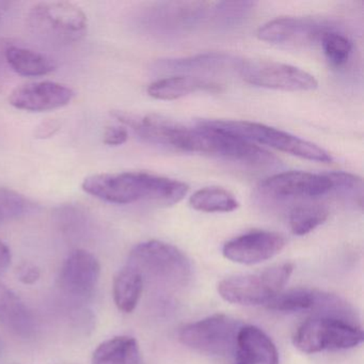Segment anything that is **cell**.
<instances>
[{
	"mask_svg": "<svg viewBox=\"0 0 364 364\" xmlns=\"http://www.w3.org/2000/svg\"><path fill=\"white\" fill-rule=\"evenodd\" d=\"M60 122L56 119H48L41 124L38 125L35 132V138L37 139H48L53 137L60 129Z\"/></svg>",
	"mask_w": 364,
	"mask_h": 364,
	"instance_id": "83f0119b",
	"label": "cell"
},
{
	"mask_svg": "<svg viewBox=\"0 0 364 364\" xmlns=\"http://www.w3.org/2000/svg\"><path fill=\"white\" fill-rule=\"evenodd\" d=\"M4 56L16 73L27 77L48 75L56 69L52 58L29 48L8 46Z\"/></svg>",
	"mask_w": 364,
	"mask_h": 364,
	"instance_id": "ac0fdd59",
	"label": "cell"
},
{
	"mask_svg": "<svg viewBox=\"0 0 364 364\" xmlns=\"http://www.w3.org/2000/svg\"><path fill=\"white\" fill-rule=\"evenodd\" d=\"M235 355L237 364H279L276 345L255 326H242L238 333Z\"/></svg>",
	"mask_w": 364,
	"mask_h": 364,
	"instance_id": "5bb4252c",
	"label": "cell"
},
{
	"mask_svg": "<svg viewBox=\"0 0 364 364\" xmlns=\"http://www.w3.org/2000/svg\"><path fill=\"white\" fill-rule=\"evenodd\" d=\"M11 264V252L9 247L0 240V274H5Z\"/></svg>",
	"mask_w": 364,
	"mask_h": 364,
	"instance_id": "f546056e",
	"label": "cell"
},
{
	"mask_svg": "<svg viewBox=\"0 0 364 364\" xmlns=\"http://www.w3.org/2000/svg\"><path fill=\"white\" fill-rule=\"evenodd\" d=\"M28 25L33 33L58 44L80 41L86 35L88 20L77 6L67 1H43L31 8Z\"/></svg>",
	"mask_w": 364,
	"mask_h": 364,
	"instance_id": "5b68a950",
	"label": "cell"
},
{
	"mask_svg": "<svg viewBox=\"0 0 364 364\" xmlns=\"http://www.w3.org/2000/svg\"><path fill=\"white\" fill-rule=\"evenodd\" d=\"M287 245L284 236L277 232L252 231L225 242V259L242 265H255L272 259Z\"/></svg>",
	"mask_w": 364,
	"mask_h": 364,
	"instance_id": "30bf717a",
	"label": "cell"
},
{
	"mask_svg": "<svg viewBox=\"0 0 364 364\" xmlns=\"http://www.w3.org/2000/svg\"><path fill=\"white\" fill-rule=\"evenodd\" d=\"M141 274L168 287H186L193 277L191 259L173 245L149 240L134 247L127 265Z\"/></svg>",
	"mask_w": 364,
	"mask_h": 364,
	"instance_id": "7a4b0ae2",
	"label": "cell"
},
{
	"mask_svg": "<svg viewBox=\"0 0 364 364\" xmlns=\"http://www.w3.org/2000/svg\"><path fill=\"white\" fill-rule=\"evenodd\" d=\"M327 29V25L310 18H278L263 25L257 31V37L276 46H304L319 42Z\"/></svg>",
	"mask_w": 364,
	"mask_h": 364,
	"instance_id": "7c38bea8",
	"label": "cell"
},
{
	"mask_svg": "<svg viewBox=\"0 0 364 364\" xmlns=\"http://www.w3.org/2000/svg\"><path fill=\"white\" fill-rule=\"evenodd\" d=\"M363 330L355 321L342 317L316 315L301 323L293 336L298 350L317 353L353 348L363 342Z\"/></svg>",
	"mask_w": 364,
	"mask_h": 364,
	"instance_id": "3957f363",
	"label": "cell"
},
{
	"mask_svg": "<svg viewBox=\"0 0 364 364\" xmlns=\"http://www.w3.org/2000/svg\"><path fill=\"white\" fill-rule=\"evenodd\" d=\"M144 278L133 268H123L114 280V298L119 310L131 313L135 310L144 291Z\"/></svg>",
	"mask_w": 364,
	"mask_h": 364,
	"instance_id": "ffe728a7",
	"label": "cell"
},
{
	"mask_svg": "<svg viewBox=\"0 0 364 364\" xmlns=\"http://www.w3.org/2000/svg\"><path fill=\"white\" fill-rule=\"evenodd\" d=\"M101 274V266L92 253L76 250L69 255L61 268L59 284L65 293L87 297L95 291Z\"/></svg>",
	"mask_w": 364,
	"mask_h": 364,
	"instance_id": "4fadbf2b",
	"label": "cell"
},
{
	"mask_svg": "<svg viewBox=\"0 0 364 364\" xmlns=\"http://www.w3.org/2000/svg\"><path fill=\"white\" fill-rule=\"evenodd\" d=\"M293 272L294 264H279L261 272L223 279L217 289L220 297L230 304L240 306L267 304L284 289Z\"/></svg>",
	"mask_w": 364,
	"mask_h": 364,
	"instance_id": "277c9868",
	"label": "cell"
},
{
	"mask_svg": "<svg viewBox=\"0 0 364 364\" xmlns=\"http://www.w3.org/2000/svg\"><path fill=\"white\" fill-rule=\"evenodd\" d=\"M33 205L28 199L16 191L0 189V223L25 216L33 210Z\"/></svg>",
	"mask_w": 364,
	"mask_h": 364,
	"instance_id": "cb8c5ba5",
	"label": "cell"
},
{
	"mask_svg": "<svg viewBox=\"0 0 364 364\" xmlns=\"http://www.w3.org/2000/svg\"><path fill=\"white\" fill-rule=\"evenodd\" d=\"M4 351H5V345H4L3 340L0 338V359L3 358Z\"/></svg>",
	"mask_w": 364,
	"mask_h": 364,
	"instance_id": "4dcf8cb0",
	"label": "cell"
},
{
	"mask_svg": "<svg viewBox=\"0 0 364 364\" xmlns=\"http://www.w3.org/2000/svg\"><path fill=\"white\" fill-rule=\"evenodd\" d=\"M240 60L237 57L225 53H204L186 58L165 59L159 63L161 70L176 73L193 72H217L228 69L237 70Z\"/></svg>",
	"mask_w": 364,
	"mask_h": 364,
	"instance_id": "2e32d148",
	"label": "cell"
},
{
	"mask_svg": "<svg viewBox=\"0 0 364 364\" xmlns=\"http://www.w3.org/2000/svg\"><path fill=\"white\" fill-rule=\"evenodd\" d=\"M245 82L272 90L312 91L318 86L316 78L308 72L269 60H240L237 70Z\"/></svg>",
	"mask_w": 364,
	"mask_h": 364,
	"instance_id": "ba28073f",
	"label": "cell"
},
{
	"mask_svg": "<svg viewBox=\"0 0 364 364\" xmlns=\"http://www.w3.org/2000/svg\"><path fill=\"white\" fill-rule=\"evenodd\" d=\"M92 364H140L139 345L131 336L110 338L95 349Z\"/></svg>",
	"mask_w": 364,
	"mask_h": 364,
	"instance_id": "d6986e66",
	"label": "cell"
},
{
	"mask_svg": "<svg viewBox=\"0 0 364 364\" xmlns=\"http://www.w3.org/2000/svg\"><path fill=\"white\" fill-rule=\"evenodd\" d=\"M216 82L202 80L197 76L176 75L156 80L149 86L150 97L161 101H174L197 91H218Z\"/></svg>",
	"mask_w": 364,
	"mask_h": 364,
	"instance_id": "e0dca14e",
	"label": "cell"
},
{
	"mask_svg": "<svg viewBox=\"0 0 364 364\" xmlns=\"http://www.w3.org/2000/svg\"><path fill=\"white\" fill-rule=\"evenodd\" d=\"M205 121L212 127L233 134L242 139L265 144L293 156L317 163L329 164L332 161L331 155L325 149L274 127L249 121Z\"/></svg>",
	"mask_w": 364,
	"mask_h": 364,
	"instance_id": "8992f818",
	"label": "cell"
},
{
	"mask_svg": "<svg viewBox=\"0 0 364 364\" xmlns=\"http://www.w3.org/2000/svg\"><path fill=\"white\" fill-rule=\"evenodd\" d=\"M329 210L321 204H304L296 206L289 214V227L295 235L304 236L323 225Z\"/></svg>",
	"mask_w": 364,
	"mask_h": 364,
	"instance_id": "7402d4cb",
	"label": "cell"
},
{
	"mask_svg": "<svg viewBox=\"0 0 364 364\" xmlns=\"http://www.w3.org/2000/svg\"><path fill=\"white\" fill-rule=\"evenodd\" d=\"M255 8V3L251 1H240V3H219L215 9V18L218 24L235 25L242 22L250 14Z\"/></svg>",
	"mask_w": 364,
	"mask_h": 364,
	"instance_id": "d4e9b609",
	"label": "cell"
},
{
	"mask_svg": "<svg viewBox=\"0 0 364 364\" xmlns=\"http://www.w3.org/2000/svg\"><path fill=\"white\" fill-rule=\"evenodd\" d=\"M0 323L8 331L29 338L36 331L33 313L9 287L0 283Z\"/></svg>",
	"mask_w": 364,
	"mask_h": 364,
	"instance_id": "9a60e30c",
	"label": "cell"
},
{
	"mask_svg": "<svg viewBox=\"0 0 364 364\" xmlns=\"http://www.w3.org/2000/svg\"><path fill=\"white\" fill-rule=\"evenodd\" d=\"M242 321L225 314H214L185 325L178 331L181 343L188 348L208 355H233Z\"/></svg>",
	"mask_w": 364,
	"mask_h": 364,
	"instance_id": "52a82bcc",
	"label": "cell"
},
{
	"mask_svg": "<svg viewBox=\"0 0 364 364\" xmlns=\"http://www.w3.org/2000/svg\"><path fill=\"white\" fill-rule=\"evenodd\" d=\"M323 54L331 65L342 67L348 61L353 50L350 40L333 29L323 31L319 40Z\"/></svg>",
	"mask_w": 364,
	"mask_h": 364,
	"instance_id": "603a6c76",
	"label": "cell"
},
{
	"mask_svg": "<svg viewBox=\"0 0 364 364\" xmlns=\"http://www.w3.org/2000/svg\"><path fill=\"white\" fill-rule=\"evenodd\" d=\"M75 93L70 87L55 82L22 85L12 91L9 102L14 107L26 112H42L58 109L71 103Z\"/></svg>",
	"mask_w": 364,
	"mask_h": 364,
	"instance_id": "8fae6325",
	"label": "cell"
},
{
	"mask_svg": "<svg viewBox=\"0 0 364 364\" xmlns=\"http://www.w3.org/2000/svg\"><path fill=\"white\" fill-rule=\"evenodd\" d=\"M18 278L25 284H33L40 278V269L31 264H22L16 270Z\"/></svg>",
	"mask_w": 364,
	"mask_h": 364,
	"instance_id": "f1b7e54d",
	"label": "cell"
},
{
	"mask_svg": "<svg viewBox=\"0 0 364 364\" xmlns=\"http://www.w3.org/2000/svg\"><path fill=\"white\" fill-rule=\"evenodd\" d=\"M189 205L198 212L231 213L237 210L240 203L233 193L221 187H205L196 191Z\"/></svg>",
	"mask_w": 364,
	"mask_h": 364,
	"instance_id": "44dd1931",
	"label": "cell"
},
{
	"mask_svg": "<svg viewBox=\"0 0 364 364\" xmlns=\"http://www.w3.org/2000/svg\"><path fill=\"white\" fill-rule=\"evenodd\" d=\"M82 191L108 203L131 204L148 201L172 206L188 193L186 183L146 172L97 174L85 178Z\"/></svg>",
	"mask_w": 364,
	"mask_h": 364,
	"instance_id": "6da1fadb",
	"label": "cell"
},
{
	"mask_svg": "<svg viewBox=\"0 0 364 364\" xmlns=\"http://www.w3.org/2000/svg\"><path fill=\"white\" fill-rule=\"evenodd\" d=\"M129 139V131L124 127H108L104 132V144L109 146H119Z\"/></svg>",
	"mask_w": 364,
	"mask_h": 364,
	"instance_id": "4316f807",
	"label": "cell"
},
{
	"mask_svg": "<svg viewBox=\"0 0 364 364\" xmlns=\"http://www.w3.org/2000/svg\"><path fill=\"white\" fill-rule=\"evenodd\" d=\"M333 189L328 174L304 171H287L274 174L262 181L257 191L264 197L274 201L313 199L327 195Z\"/></svg>",
	"mask_w": 364,
	"mask_h": 364,
	"instance_id": "9c48e42d",
	"label": "cell"
},
{
	"mask_svg": "<svg viewBox=\"0 0 364 364\" xmlns=\"http://www.w3.org/2000/svg\"><path fill=\"white\" fill-rule=\"evenodd\" d=\"M333 183L332 191H341L343 193H351V195L359 196L362 199V180L353 174L346 172H332L328 173Z\"/></svg>",
	"mask_w": 364,
	"mask_h": 364,
	"instance_id": "484cf974",
	"label": "cell"
}]
</instances>
